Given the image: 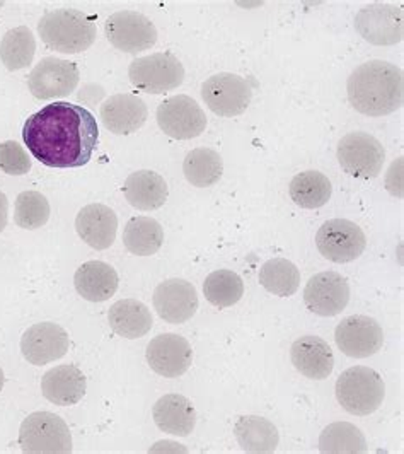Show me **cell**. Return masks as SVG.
Returning <instances> with one entry per match:
<instances>
[{
  "label": "cell",
  "mask_w": 404,
  "mask_h": 454,
  "mask_svg": "<svg viewBox=\"0 0 404 454\" xmlns=\"http://www.w3.org/2000/svg\"><path fill=\"white\" fill-rule=\"evenodd\" d=\"M23 140L33 158L48 168H82L97 147L99 130L86 108L58 101L26 120Z\"/></svg>",
  "instance_id": "cell-1"
},
{
  "label": "cell",
  "mask_w": 404,
  "mask_h": 454,
  "mask_svg": "<svg viewBox=\"0 0 404 454\" xmlns=\"http://www.w3.org/2000/svg\"><path fill=\"white\" fill-rule=\"evenodd\" d=\"M346 91L359 114L374 118L394 114L403 106V70L384 60H370L352 72Z\"/></svg>",
  "instance_id": "cell-2"
},
{
  "label": "cell",
  "mask_w": 404,
  "mask_h": 454,
  "mask_svg": "<svg viewBox=\"0 0 404 454\" xmlns=\"http://www.w3.org/2000/svg\"><path fill=\"white\" fill-rule=\"evenodd\" d=\"M38 33L48 48L66 55L89 50L97 36L96 20L77 9H55L46 12L38 23Z\"/></svg>",
  "instance_id": "cell-3"
},
{
  "label": "cell",
  "mask_w": 404,
  "mask_h": 454,
  "mask_svg": "<svg viewBox=\"0 0 404 454\" xmlns=\"http://www.w3.org/2000/svg\"><path fill=\"white\" fill-rule=\"evenodd\" d=\"M335 393L338 403L348 413L367 417L381 409L385 385L376 369L355 365L339 374Z\"/></svg>",
  "instance_id": "cell-4"
},
{
  "label": "cell",
  "mask_w": 404,
  "mask_h": 454,
  "mask_svg": "<svg viewBox=\"0 0 404 454\" xmlns=\"http://www.w3.org/2000/svg\"><path fill=\"white\" fill-rule=\"evenodd\" d=\"M19 446L26 454H70L72 432L58 415L35 411L21 424Z\"/></svg>",
  "instance_id": "cell-5"
},
{
  "label": "cell",
  "mask_w": 404,
  "mask_h": 454,
  "mask_svg": "<svg viewBox=\"0 0 404 454\" xmlns=\"http://www.w3.org/2000/svg\"><path fill=\"white\" fill-rule=\"evenodd\" d=\"M128 77L138 91L164 94L178 90L184 81V67L173 53L162 51L135 59Z\"/></svg>",
  "instance_id": "cell-6"
},
{
  "label": "cell",
  "mask_w": 404,
  "mask_h": 454,
  "mask_svg": "<svg viewBox=\"0 0 404 454\" xmlns=\"http://www.w3.org/2000/svg\"><path fill=\"white\" fill-rule=\"evenodd\" d=\"M337 156L348 175L372 180L381 175L385 149L376 137L367 132H352L339 140Z\"/></svg>",
  "instance_id": "cell-7"
},
{
  "label": "cell",
  "mask_w": 404,
  "mask_h": 454,
  "mask_svg": "<svg viewBox=\"0 0 404 454\" xmlns=\"http://www.w3.org/2000/svg\"><path fill=\"white\" fill-rule=\"evenodd\" d=\"M202 98L210 112L232 118L245 114L249 108L252 90L245 77L221 72L203 82Z\"/></svg>",
  "instance_id": "cell-8"
},
{
  "label": "cell",
  "mask_w": 404,
  "mask_h": 454,
  "mask_svg": "<svg viewBox=\"0 0 404 454\" xmlns=\"http://www.w3.org/2000/svg\"><path fill=\"white\" fill-rule=\"evenodd\" d=\"M355 29L372 45H398L404 38L403 9L385 2H374L357 12Z\"/></svg>",
  "instance_id": "cell-9"
},
{
  "label": "cell",
  "mask_w": 404,
  "mask_h": 454,
  "mask_svg": "<svg viewBox=\"0 0 404 454\" xmlns=\"http://www.w3.org/2000/svg\"><path fill=\"white\" fill-rule=\"evenodd\" d=\"M159 129L171 138L191 140L202 136L206 129V116L202 106L190 96L178 94L159 105Z\"/></svg>",
  "instance_id": "cell-10"
},
{
  "label": "cell",
  "mask_w": 404,
  "mask_h": 454,
  "mask_svg": "<svg viewBox=\"0 0 404 454\" xmlns=\"http://www.w3.org/2000/svg\"><path fill=\"white\" fill-rule=\"evenodd\" d=\"M319 253L333 263H350L361 256L367 238L361 227L348 219H331L315 234Z\"/></svg>",
  "instance_id": "cell-11"
},
{
  "label": "cell",
  "mask_w": 404,
  "mask_h": 454,
  "mask_svg": "<svg viewBox=\"0 0 404 454\" xmlns=\"http://www.w3.org/2000/svg\"><path fill=\"white\" fill-rule=\"evenodd\" d=\"M105 33L116 50L132 55L151 50L158 43L156 26L136 11L114 12L105 23Z\"/></svg>",
  "instance_id": "cell-12"
},
{
  "label": "cell",
  "mask_w": 404,
  "mask_h": 454,
  "mask_svg": "<svg viewBox=\"0 0 404 454\" xmlns=\"http://www.w3.org/2000/svg\"><path fill=\"white\" fill-rule=\"evenodd\" d=\"M81 70L77 64L64 59L46 57L31 70L27 88L36 99H58L67 98L77 90Z\"/></svg>",
  "instance_id": "cell-13"
},
{
  "label": "cell",
  "mask_w": 404,
  "mask_h": 454,
  "mask_svg": "<svg viewBox=\"0 0 404 454\" xmlns=\"http://www.w3.org/2000/svg\"><path fill=\"white\" fill-rule=\"evenodd\" d=\"M335 341L345 356L367 359L381 350L384 332L377 319L355 315L341 319L335 330Z\"/></svg>",
  "instance_id": "cell-14"
},
{
  "label": "cell",
  "mask_w": 404,
  "mask_h": 454,
  "mask_svg": "<svg viewBox=\"0 0 404 454\" xmlns=\"http://www.w3.org/2000/svg\"><path fill=\"white\" fill-rule=\"evenodd\" d=\"M304 301L317 317H337L350 302V284L341 273H315L304 289Z\"/></svg>",
  "instance_id": "cell-15"
},
{
  "label": "cell",
  "mask_w": 404,
  "mask_h": 454,
  "mask_svg": "<svg viewBox=\"0 0 404 454\" xmlns=\"http://www.w3.org/2000/svg\"><path fill=\"white\" fill-rule=\"evenodd\" d=\"M70 347L68 333L57 323H36L24 332L21 352L33 365H45L66 357Z\"/></svg>",
  "instance_id": "cell-16"
},
{
  "label": "cell",
  "mask_w": 404,
  "mask_h": 454,
  "mask_svg": "<svg viewBox=\"0 0 404 454\" xmlns=\"http://www.w3.org/2000/svg\"><path fill=\"white\" fill-rule=\"evenodd\" d=\"M152 302L159 317L171 325H183L198 311L197 289L183 278H169L159 284Z\"/></svg>",
  "instance_id": "cell-17"
},
{
  "label": "cell",
  "mask_w": 404,
  "mask_h": 454,
  "mask_svg": "<svg viewBox=\"0 0 404 454\" xmlns=\"http://www.w3.org/2000/svg\"><path fill=\"white\" fill-rule=\"evenodd\" d=\"M151 369L162 378H180L193 363L190 341L176 333H164L152 339L145 352Z\"/></svg>",
  "instance_id": "cell-18"
},
{
  "label": "cell",
  "mask_w": 404,
  "mask_h": 454,
  "mask_svg": "<svg viewBox=\"0 0 404 454\" xmlns=\"http://www.w3.org/2000/svg\"><path fill=\"white\" fill-rule=\"evenodd\" d=\"M99 116L105 129L114 136H130L145 125L149 110L144 99L130 92H123L110 96L101 105Z\"/></svg>",
  "instance_id": "cell-19"
},
{
  "label": "cell",
  "mask_w": 404,
  "mask_h": 454,
  "mask_svg": "<svg viewBox=\"0 0 404 454\" xmlns=\"http://www.w3.org/2000/svg\"><path fill=\"white\" fill-rule=\"evenodd\" d=\"M75 231L90 248L97 251L108 250L116 239L118 217L108 205H86L79 210L75 217Z\"/></svg>",
  "instance_id": "cell-20"
},
{
  "label": "cell",
  "mask_w": 404,
  "mask_h": 454,
  "mask_svg": "<svg viewBox=\"0 0 404 454\" xmlns=\"http://www.w3.org/2000/svg\"><path fill=\"white\" fill-rule=\"evenodd\" d=\"M293 367L306 378L322 381L328 380L335 369V356L328 341L306 335L293 341L291 348Z\"/></svg>",
  "instance_id": "cell-21"
},
{
  "label": "cell",
  "mask_w": 404,
  "mask_h": 454,
  "mask_svg": "<svg viewBox=\"0 0 404 454\" xmlns=\"http://www.w3.org/2000/svg\"><path fill=\"white\" fill-rule=\"evenodd\" d=\"M88 389V380L75 365H57L50 369L42 380V393L46 400L58 407L79 403Z\"/></svg>",
  "instance_id": "cell-22"
},
{
  "label": "cell",
  "mask_w": 404,
  "mask_h": 454,
  "mask_svg": "<svg viewBox=\"0 0 404 454\" xmlns=\"http://www.w3.org/2000/svg\"><path fill=\"white\" fill-rule=\"evenodd\" d=\"M74 286L82 299L89 302H105L116 294L120 278L112 265L101 260H90L77 269Z\"/></svg>",
  "instance_id": "cell-23"
},
{
  "label": "cell",
  "mask_w": 404,
  "mask_h": 454,
  "mask_svg": "<svg viewBox=\"0 0 404 454\" xmlns=\"http://www.w3.org/2000/svg\"><path fill=\"white\" fill-rule=\"evenodd\" d=\"M152 417L160 431L178 437H188L197 426L195 407L186 396L178 393L159 398L152 409Z\"/></svg>",
  "instance_id": "cell-24"
},
{
  "label": "cell",
  "mask_w": 404,
  "mask_h": 454,
  "mask_svg": "<svg viewBox=\"0 0 404 454\" xmlns=\"http://www.w3.org/2000/svg\"><path fill=\"white\" fill-rule=\"evenodd\" d=\"M123 193L127 202L136 210H158L166 204L169 197V188L166 180L154 171L140 169L132 173L123 184Z\"/></svg>",
  "instance_id": "cell-25"
},
{
  "label": "cell",
  "mask_w": 404,
  "mask_h": 454,
  "mask_svg": "<svg viewBox=\"0 0 404 454\" xmlns=\"http://www.w3.org/2000/svg\"><path fill=\"white\" fill-rule=\"evenodd\" d=\"M108 323L113 332L121 339H142L154 325L151 309L136 299H121L114 302L108 311Z\"/></svg>",
  "instance_id": "cell-26"
},
{
  "label": "cell",
  "mask_w": 404,
  "mask_h": 454,
  "mask_svg": "<svg viewBox=\"0 0 404 454\" xmlns=\"http://www.w3.org/2000/svg\"><path fill=\"white\" fill-rule=\"evenodd\" d=\"M234 435L245 453L271 454L280 442L278 429L268 419L258 415H245L234 426Z\"/></svg>",
  "instance_id": "cell-27"
},
{
  "label": "cell",
  "mask_w": 404,
  "mask_h": 454,
  "mask_svg": "<svg viewBox=\"0 0 404 454\" xmlns=\"http://www.w3.org/2000/svg\"><path fill=\"white\" fill-rule=\"evenodd\" d=\"M183 173L188 183L197 188H208L221 182L224 175V160L221 154L208 147H198L186 154Z\"/></svg>",
  "instance_id": "cell-28"
},
{
  "label": "cell",
  "mask_w": 404,
  "mask_h": 454,
  "mask_svg": "<svg viewBox=\"0 0 404 454\" xmlns=\"http://www.w3.org/2000/svg\"><path fill=\"white\" fill-rule=\"evenodd\" d=\"M164 243V229L156 219L132 217L123 231L125 248L136 256L156 254Z\"/></svg>",
  "instance_id": "cell-29"
},
{
  "label": "cell",
  "mask_w": 404,
  "mask_h": 454,
  "mask_svg": "<svg viewBox=\"0 0 404 454\" xmlns=\"http://www.w3.org/2000/svg\"><path fill=\"white\" fill-rule=\"evenodd\" d=\"M36 53V40L29 27L9 29L0 42V60L7 70L16 72L29 67Z\"/></svg>",
  "instance_id": "cell-30"
},
{
  "label": "cell",
  "mask_w": 404,
  "mask_h": 454,
  "mask_svg": "<svg viewBox=\"0 0 404 454\" xmlns=\"http://www.w3.org/2000/svg\"><path fill=\"white\" fill-rule=\"evenodd\" d=\"M291 199L300 208H321L330 202L333 186L326 175L319 171H304L291 182Z\"/></svg>",
  "instance_id": "cell-31"
},
{
  "label": "cell",
  "mask_w": 404,
  "mask_h": 454,
  "mask_svg": "<svg viewBox=\"0 0 404 454\" xmlns=\"http://www.w3.org/2000/svg\"><path fill=\"white\" fill-rule=\"evenodd\" d=\"M319 451L322 454L367 453L363 432L350 422L330 424L319 435Z\"/></svg>",
  "instance_id": "cell-32"
},
{
  "label": "cell",
  "mask_w": 404,
  "mask_h": 454,
  "mask_svg": "<svg viewBox=\"0 0 404 454\" xmlns=\"http://www.w3.org/2000/svg\"><path fill=\"white\" fill-rule=\"evenodd\" d=\"M260 284L269 294L291 297L299 291L300 272L287 258H271L260 270Z\"/></svg>",
  "instance_id": "cell-33"
},
{
  "label": "cell",
  "mask_w": 404,
  "mask_h": 454,
  "mask_svg": "<svg viewBox=\"0 0 404 454\" xmlns=\"http://www.w3.org/2000/svg\"><path fill=\"white\" fill-rule=\"evenodd\" d=\"M203 294L212 306L225 309L237 304L243 299L245 282L232 270H217L205 278Z\"/></svg>",
  "instance_id": "cell-34"
},
{
  "label": "cell",
  "mask_w": 404,
  "mask_h": 454,
  "mask_svg": "<svg viewBox=\"0 0 404 454\" xmlns=\"http://www.w3.org/2000/svg\"><path fill=\"white\" fill-rule=\"evenodd\" d=\"M50 202L40 192H21L14 204V223L21 229L35 231L50 221Z\"/></svg>",
  "instance_id": "cell-35"
},
{
  "label": "cell",
  "mask_w": 404,
  "mask_h": 454,
  "mask_svg": "<svg viewBox=\"0 0 404 454\" xmlns=\"http://www.w3.org/2000/svg\"><path fill=\"white\" fill-rule=\"evenodd\" d=\"M31 169V160L23 145L14 140L0 142V171L11 176H24Z\"/></svg>",
  "instance_id": "cell-36"
},
{
  "label": "cell",
  "mask_w": 404,
  "mask_h": 454,
  "mask_svg": "<svg viewBox=\"0 0 404 454\" xmlns=\"http://www.w3.org/2000/svg\"><path fill=\"white\" fill-rule=\"evenodd\" d=\"M7 219H9V200L5 193L0 192V232H4V229L7 226Z\"/></svg>",
  "instance_id": "cell-37"
},
{
  "label": "cell",
  "mask_w": 404,
  "mask_h": 454,
  "mask_svg": "<svg viewBox=\"0 0 404 454\" xmlns=\"http://www.w3.org/2000/svg\"><path fill=\"white\" fill-rule=\"evenodd\" d=\"M4 383H5V378H4V371L0 369V391H2V387H4Z\"/></svg>",
  "instance_id": "cell-38"
}]
</instances>
